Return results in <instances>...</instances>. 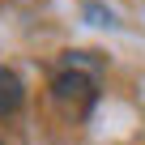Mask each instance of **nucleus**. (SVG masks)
Returning a JSON list of instances; mask_svg holds the SVG:
<instances>
[{
    "mask_svg": "<svg viewBox=\"0 0 145 145\" xmlns=\"http://www.w3.org/2000/svg\"><path fill=\"white\" fill-rule=\"evenodd\" d=\"M51 90H56V98H60L64 107L77 103V111H86V107L94 103V81L81 77V72H60V77L51 81Z\"/></svg>",
    "mask_w": 145,
    "mask_h": 145,
    "instance_id": "obj_1",
    "label": "nucleus"
},
{
    "mask_svg": "<svg viewBox=\"0 0 145 145\" xmlns=\"http://www.w3.org/2000/svg\"><path fill=\"white\" fill-rule=\"evenodd\" d=\"M86 17H94V26H111V9H103V5H86Z\"/></svg>",
    "mask_w": 145,
    "mask_h": 145,
    "instance_id": "obj_3",
    "label": "nucleus"
},
{
    "mask_svg": "<svg viewBox=\"0 0 145 145\" xmlns=\"http://www.w3.org/2000/svg\"><path fill=\"white\" fill-rule=\"evenodd\" d=\"M22 98H26L22 77H17L13 68H5V64H0V115H13V111L22 107Z\"/></svg>",
    "mask_w": 145,
    "mask_h": 145,
    "instance_id": "obj_2",
    "label": "nucleus"
}]
</instances>
